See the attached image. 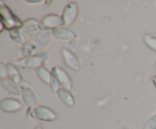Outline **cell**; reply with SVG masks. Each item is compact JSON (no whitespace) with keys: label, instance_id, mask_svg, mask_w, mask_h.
I'll return each instance as SVG.
<instances>
[{"label":"cell","instance_id":"cell-1","mask_svg":"<svg viewBox=\"0 0 156 129\" xmlns=\"http://www.w3.org/2000/svg\"><path fill=\"white\" fill-rule=\"evenodd\" d=\"M44 30L45 29L41 22L30 18L24 21L21 27L9 30V36L14 42L25 43Z\"/></svg>","mask_w":156,"mask_h":129},{"label":"cell","instance_id":"cell-2","mask_svg":"<svg viewBox=\"0 0 156 129\" xmlns=\"http://www.w3.org/2000/svg\"><path fill=\"white\" fill-rule=\"evenodd\" d=\"M51 35L48 30H44L33 38L23 44L21 49V55L24 58L39 53L50 42Z\"/></svg>","mask_w":156,"mask_h":129},{"label":"cell","instance_id":"cell-3","mask_svg":"<svg viewBox=\"0 0 156 129\" xmlns=\"http://www.w3.org/2000/svg\"><path fill=\"white\" fill-rule=\"evenodd\" d=\"M0 15H1V22L4 24L5 29L11 30L18 28L22 25L19 18L14 15L11 9L4 3L0 5Z\"/></svg>","mask_w":156,"mask_h":129},{"label":"cell","instance_id":"cell-4","mask_svg":"<svg viewBox=\"0 0 156 129\" xmlns=\"http://www.w3.org/2000/svg\"><path fill=\"white\" fill-rule=\"evenodd\" d=\"M48 59V53L47 52H40L37 54L29 57L24 58L17 62V65L23 68H37L42 66Z\"/></svg>","mask_w":156,"mask_h":129},{"label":"cell","instance_id":"cell-5","mask_svg":"<svg viewBox=\"0 0 156 129\" xmlns=\"http://www.w3.org/2000/svg\"><path fill=\"white\" fill-rule=\"evenodd\" d=\"M50 73L58 79L62 88L67 90H71L72 87H73V81L69 74L66 72L65 70L59 67H54L51 69Z\"/></svg>","mask_w":156,"mask_h":129},{"label":"cell","instance_id":"cell-6","mask_svg":"<svg viewBox=\"0 0 156 129\" xmlns=\"http://www.w3.org/2000/svg\"><path fill=\"white\" fill-rule=\"evenodd\" d=\"M79 14V8L76 2H69L67 4L62 12V18L64 21V25L69 26L76 21Z\"/></svg>","mask_w":156,"mask_h":129},{"label":"cell","instance_id":"cell-7","mask_svg":"<svg viewBox=\"0 0 156 129\" xmlns=\"http://www.w3.org/2000/svg\"><path fill=\"white\" fill-rule=\"evenodd\" d=\"M33 115L35 118L41 121H53L56 119V114L49 108L44 106H37L33 110Z\"/></svg>","mask_w":156,"mask_h":129},{"label":"cell","instance_id":"cell-8","mask_svg":"<svg viewBox=\"0 0 156 129\" xmlns=\"http://www.w3.org/2000/svg\"><path fill=\"white\" fill-rule=\"evenodd\" d=\"M41 24L44 26L45 30L48 29H56L58 27H61L64 25V21L62 16L54 15V14H50V15H46L42 20Z\"/></svg>","mask_w":156,"mask_h":129},{"label":"cell","instance_id":"cell-9","mask_svg":"<svg viewBox=\"0 0 156 129\" xmlns=\"http://www.w3.org/2000/svg\"><path fill=\"white\" fill-rule=\"evenodd\" d=\"M62 57L66 66H68L73 71H79L80 68V63L74 53H72L68 49H62Z\"/></svg>","mask_w":156,"mask_h":129},{"label":"cell","instance_id":"cell-10","mask_svg":"<svg viewBox=\"0 0 156 129\" xmlns=\"http://www.w3.org/2000/svg\"><path fill=\"white\" fill-rule=\"evenodd\" d=\"M23 108V104L18 100L12 98L4 99L0 103V109L5 112H15L21 110Z\"/></svg>","mask_w":156,"mask_h":129},{"label":"cell","instance_id":"cell-11","mask_svg":"<svg viewBox=\"0 0 156 129\" xmlns=\"http://www.w3.org/2000/svg\"><path fill=\"white\" fill-rule=\"evenodd\" d=\"M21 91L23 101L24 102L26 106L28 107H37L38 102L37 99L30 88L29 87H22L21 88Z\"/></svg>","mask_w":156,"mask_h":129},{"label":"cell","instance_id":"cell-12","mask_svg":"<svg viewBox=\"0 0 156 129\" xmlns=\"http://www.w3.org/2000/svg\"><path fill=\"white\" fill-rule=\"evenodd\" d=\"M52 33L56 38L63 40H70L76 38V34L74 32L69 30L66 27H58V28L52 30Z\"/></svg>","mask_w":156,"mask_h":129},{"label":"cell","instance_id":"cell-13","mask_svg":"<svg viewBox=\"0 0 156 129\" xmlns=\"http://www.w3.org/2000/svg\"><path fill=\"white\" fill-rule=\"evenodd\" d=\"M56 93L59 100L66 106L72 107L75 105V99L69 90L60 88Z\"/></svg>","mask_w":156,"mask_h":129},{"label":"cell","instance_id":"cell-14","mask_svg":"<svg viewBox=\"0 0 156 129\" xmlns=\"http://www.w3.org/2000/svg\"><path fill=\"white\" fill-rule=\"evenodd\" d=\"M1 83L2 86L4 88L5 90L7 91L9 93L15 96H19L20 94H21L20 88L15 83H14L10 79H2Z\"/></svg>","mask_w":156,"mask_h":129},{"label":"cell","instance_id":"cell-15","mask_svg":"<svg viewBox=\"0 0 156 129\" xmlns=\"http://www.w3.org/2000/svg\"><path fill=\"white\" fill-rule=\"evenodd\" d=\"M35 71H36V74L37 75V77H39L44 83H45L46 84L50 85V78H51V73H50L47 68L41 66L40 67V68H36Z\"/></svg>","mask_w":156,"mask_h":129},{"label":"cell","instance_id":"cell-16","mask_svg":"<svg viewBox=\"0 0 156 129\" xmlns=\"http://www.w3.org/2000/svg\"><path fill=\"white\" fill-rule=\"evenodd\" d=\"M144 42L151 49L156 52V37L150 34H146L144 36Z\"/></svg>","mask_w":156,"mask_h":129},{"label":"cell","instance_id":"cell-17","mask_svg":"<svg viewBox=\"0 0 156 129\" xmlns=\"http://www.w3.org/2000/svg\"><path fill=\"white\" fill-rule=\"evenodd\" d=\"M50 86L51 87L52 90L55 93H57L61 87V85L59 83L58 79L55 77L53 74H51V78H50Z\"/></svg>","mask_w":156,"mask_h":129},{"label":"cell","instance_id":"cell-18","mask_svg":"<svg viewBox=\"0 0 156 129\" xmlns=\"http://www.w3.org/2000/svg\"><path fill=\"white\" fill-rule=\"evenodd\" d=\"M143 129H156V113L147 120Z\"/></svg>","mask_w":156,"mask_h":129},{"label":"cell","instance_id":"cell-19","mask_svg":"<svg viewBox=\"0 0 156 129\" xmlns=\"http://www.w3.org/2000/svg\"><path fill=\"white\" fill-rule=\"evenodd\" d=\"M6 68H7L8 73H9V77L12 75H15V74H20L19 71H18L16 67L14 65H12V63H8L6 65Z\"/></svg>","mask_w":156,"mask_h":129},{"label":"cell","instance_id":"cell-20","mask_svg":"<svg viewBox=\"0 0 156 129\" xmlns=\"http://www.w3.org/2000/svg\"><path fill=\"white\" fill-rule=\"evenodd\" d=\"M0 77L2 79H7L9 77V73L6 68V65H5L2 62L0 63Z\"/></svg>","mask_w":156,"mask_h":129},{"label":"cell","instance_id":"cell-21","mask_svg":"<svg viewBox=\"0 0 156 129\" xmlns=\"http://www.w3.org/2000/svg\"><path fill=\"white\" fill-rule=\"evenodd\" d=\"M0 24H1V29H0V32H2L3 30H4V28H5V27L4 24H3L1 21H0Z\"/></svg>","mask_w":156,"mask_h":129},{"label":"cell","instance_id":"cell-22","mask_svg":"<svg viewBox=\"0 0 156 129\" xmlns=\"http://www.w3.org/2000/svg\"><path fill=\"white\" fill-rule=\"evenodd\" d=\"M152 81H153L154 85H155V87H156V76H154V77L152 78Z\"/></svg>","mask_w":156,"mask_h":129},{"label":"cell","instance_id":"cell-23","mask_svg":"<svg viewBox=\"0 0 156 129\" xmlns=\"http://www.w3.org/2000/svg\"><path fill=\"white\" fill-rule=\"evenodd\" d=\"M28 2H30V3H33V2H35V3H37V2H41V1H27Z\"/></svg>","mask_w":156,"mask_h":129},{"label":"cell","instance_id":"cell-24","mask_svg":"<svg viewBox=\"0 0 156 129\" xmlns=\"http://www.w3.org/2000/svg\"><path fill=\"white\" fill-rule=\"evenodd\" d=\"M34 129H44V128H43L42 127H41V126H38V127H35Z\"/></svg>","mask_w":156,"mask_h":129},{"label":"cell","instance_id":"cell-25","mask_svg":"<svg viewBox=\"0 0 156 129\" xmlns=\"http://www.w3.org/2000/svg\"><path fill=\"white\" fill-rule=\"evenodd\" d=\"M155 68H156V62H155Z\"/></svg>","mask_w":156,"mask_h":129}]
</instances>
